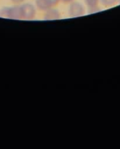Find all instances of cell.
Wrapping results in <instances>:
<instances>
[{
  "label": "cell",
  "instance_id": "6da1fadb",
  "mask_svg": "<svg viewBox=\"0 0 120 149\" xmlns=\"http://www.w3.org/2000/svg\"><path fill=\"white\" fill-rule=\"evenodd\" d=\"M20 17L24 20H31L36 15V7L30 3H26L20 6Z\"/></svg>",
  "mask_w": 120,
  "mask_h": 149
},
{
  "label": "cell",
  "instance_id": "ba28073f",
  "mask_svg": "<svg viewBox=\"0 0 120 149\" xmlns=\"http://www.w3.org/2000/svg\"><path fill=\"white\" fill-rule=\"evenodd\" d=\"M61 1L64 3H71L74 1V0H61Z\"/></svg>",
  "mask_w": 120,
  "mask_h": 149
},
{
  "label": "cell",
  "instance_id": "9c48e42d",
  "mask_svg": "<svg viewBox=\"0 0 120 149\" xmlns=\"http://www.w3.org/2000/svg\"><path fill=\"white\" fill-rule=\"evenodd\" d=\"M119 1H120V0H119Z\"/></svg>",
  "mask_w": 120,
  "mask_h": 149
},
{
  "label": "cell",
  "instance_id": "5b68a950",
  "mask_svg": "<svg viewBox=\"0 0 120 149\" xmlns=\"http://www.w3.org/2000/svg\"><path fill=\"white\" fill-rule=\"evenodd\" d=\"M84 1H85L86 4H87L90 8L94 9L97 7L99 0H84Z\"/></svg>",
  "mask_w": 120,
  "mask_h": 149
},
{
  "label": "cell",
  "instance_id": "8992f818",
  "mask_svg": "<svg viewBox=\"0 0 120 149\" xmlns=\"http://www.w3.org/2000/svg\"><path fill=\"white\" fill-rule=\"evenodd\" d=\"M117 0H100V2L105 7H112L117 3Z\"/></svg>",
  "mask_w": 120,
  "mask_h": 149
},
{
  "label": "cell",
  "instance_id": "52a82bcc",
  "mask_svg": "<svg viewBox=\"0 0 120 149\" xmlns=\"http://www.w3.org/2000/svg\"><path fill=\"white\" fill-rule=\"evenodd\" d=\"M24 1L25 0H11L12 2L14 3V4H21V3H23Z\"/></svg>",
  "mask_w": 120,
  "mask_h": 149
},
{
  "label": "cell",
  "instance_id": "7a4b0ae2",
  "mask_svg": "<svg viewBox=\"0 0 120 149\" xmlns=\"http://www.w3.org/2000/svg\"><path fill=\"white\" fill-rule=\"evenodd\" d=\"M61 0H36V7L41 11H45L53 8L59 3Z\"/></svg>",
  "mask_w": 120,
  "mask_h": 149
},
{
  "label": "cell",
  "instance_id": "277c9868",
  "mask_svg": "<svg viewBox=\"0 0 120 149\" xmlns=\"http://www.w3.org/2000/svg\"><path fill=\"white\" fill-rule=\"evenodd\" d=\"M61 17V13L56 9L51 8L47 10L45 15V20H58Z\"/></svg>",
  "mask_w": 120,
  "mask_h": 149
},
{
  "label": "cell",
  "instance_id": "3957f363",
  "mask_svg": "<svg viewBox=\"0 0 120 149\" xmlns=\"http://www.w3.org/2000/svg\"><path fill=\"white\" fill-rule=\"evenodd\" d=\"M68 13L71 17H80L84 14V8L80 3L73 1L69 6Z\"/></svg>",
  "mask_w": 120,
  "mask_h": 149
}]
</instances>
